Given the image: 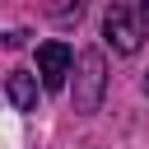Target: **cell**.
Wrapping results in <instances>:
<instances>
[{"label":"cell","instance_id":"cell-1","mask_svg":"<svg viewBox=\"0 0 149 149\" xmlns=\"http://www.w3.org/2000/svg\"><path fill=\"white\" fill-rule=\"evenodd\" d=\"M102 37L121 56H135L140 42L149 37V0H112V9L102 19Z\"/></svg>","mask_w":149,"mask_h":149},{"label":"cell","instance_id":"cell-2","mask_svg":"<svg viewBox=\"0 0 149 149\" xmlns=\"http://www.w3.org/2000/svg\"><path fill=\"white\" fill-rule=\"evenodd\" d=\"M102 93H107V61L102 51H84L79 74H74V112H98Z\"/></svg>","mask_w":149,"mask_h":149},{"label":"cell","instance_id":"cell-3","mask_svg":"<svg viewBox=\"0 0 149 149\" xmlns=\"http://www.w3.org/2000/svg\"><path fill=\"white\" fill-rule=\"evenodd\" d=\"M70 65H74V56H70L65 42H42V47H37V74H42V88H61L65 74H70Z\"/></svg>","mask_w":149,"mask_h":149},{"label":"cell","instance_id":"cell-4","mask_svg":"<svg viewBox=\"0 0 149 149\" xmlns=\"http://www.w3.org/2000/svg\"><path fill=\"white\" fill-rule=\"evenodd\" d=\"M5 98H9L19 112H33V107H37V79H33L28 70H14V74L5 79Z\"/></svg>","mask_w":149,"mask_h":149}]
</instances>
